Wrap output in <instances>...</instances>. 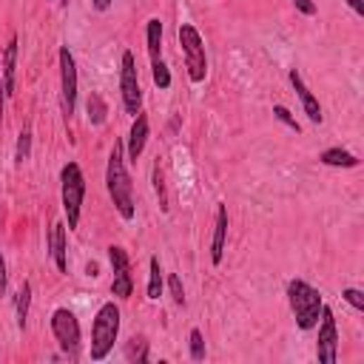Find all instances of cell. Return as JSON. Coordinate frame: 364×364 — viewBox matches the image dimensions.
Wrapping results in <instances>:
<instances>
[{
    "label": "cell",
    "instance_id": "6da1fadb",
    "mask_svg": "<svg viewBox=\"0 0 364 364\" xmlns=\"http://www.w3.org/2000/svg\"><path fill=\"white\" fill-rule=\"evenodd\" d=\"M106 188L108 196L117 208V213L125 222H131L137 216V202H134V188H131V177L125 168V145L123 139H114V149L108 154V165H106Z\"/></svg>",
    "mask_w": 364,
    "mask_h": 364
},
{
    "label": "cell",
    "instance_id": "7a4b0ae2",
    "mask_svg": "<svg viewBox=\"0 0 364 364\" xmlns=\"http://www.w3.org/2000/svg\"><path fill=\"white\" fill-rule=\"evenodd\" d=\"M287 305L296 316V325L299 330H313L319 325V316H322V294L308 284L305 279H290L287 282Z\"/></svg>",
    "mask_w": 364,
    "mask_h": 364
},
{
    "label": "cell",
    "instance_id": "3957f363",
    "mask_svg": "<svg viewBox=\"0 0 364 364\" xmlns=\"http://www.w3.org/2000/svg\"><path fill=\"white\" fill-rule=\"evenodd\" d=\"M60 199H63V213L68 231H75L80 225V211L86 199V177L77 163H65L60 168Z\"/></svg>",
    "mask_w": 364,
    "mask_h": 364
},
{
    "label": "cell",
    "instance_id": "277c9868",
    "mask_svg": "<svg viewBox=\"0 0 364 364\" xmlns=\"http://www.w3.org/2000/svg\"><path fill=\"white\" fill-rule=\"evenodd\" d=\"M177 37H180V49H182V57H185L188 80L194 86L205 83V77H208V54H205V40H202L199 29L194 23H180Z\"/></svg>",
    "mask_w": 364,
    "mask_h": 364
},
{
    "label": "cell",
    "instance_id": "5b68a950",
    "mask_svg": "<svg viewBox=\"0 0 364 364\" xmlns=\"http://www.w3.org/2000/svg\"><path fill=\"white\" fill-rule=\"evenodd\" d=\"M120 336V308L114 302H106L92 325V361H103Z\"/></svg>",
    "mask_w": 364,
    "mask_h": 364
},
{
    "label": "cell",
    "instance_id": "8992f818",
    "mask_svg": "<svg viewBox=\"0 0 364 364\" xmlns=\"http://www.w3.org/2000/svg\"><path fill=\"white\" fill-rule=\"evenodd\" d=\"M57 65H60V108L68 123L77 108V63H75V54L68 51V46H60Z\"/></svg>",
    "mask_w": 364,
    "mask_h": 364
},
{
    "label": "cell",
    "instance_id": "52a82bcc",
    "mask_svg": "<svg viewBox=\"0 0 364 364\" xmlns=\"http://www.w3.org/2000/svg\"><path fill=\"white\" fill-rule=\"evenodd\" d=\"M51 333H54V339H57L60 350H63L68 358H77L83 333H80V322H77V316L71 313L68 308H57V310L51 313Z\"/></svg>",
    "mask_w": 364,
    "mask_h": 364
},
{
    "label": "cell",
    "instance_id": "ba28073f",
    "mask_svg": "<svg viewBox=\"0 0 364 364\" xmlns=\"http://www.w3.org/2000/svg\"><path fill=\"white\" fill-rule=\"evenodd\" d=\"M120 94H123V108L137 117L142 108V89H139V75H137V60L131 51H123L120 63Z\"/></svg>",
    "mask_w": 364,
    "mask_h": 364
},
{
    "label": "cell",
    "instance_id": "9c48e42d",
    "mask_svg": "<svg viewBox=\"0 0 364 364\" xmlns=\"http://www.w3.org/2000/svg\"><path fill=\"white\" fill-rule=\"evenodd\" d=\"M319 336H316V358L319 364H336L339 358V330H336V316L327 305H322L319 316Z\"/></svg>",
    "mask_w": 364,
    "mask_h": 364
},
{
    "label": "cell",
    "instance_id": "30bf717a",
    "mask_svg": "<svg viewBox=\"0 0 364 364\" xmlns=\"http://www.w3.org/2000/svg\"><path fill=\"white\" fill-rule=\"evenodd\" d=\"M108 262H111V270H114V279H111V294L117 299H131L134 294V279H131V259H128V251L123 245H111L108 248Z\"/></svg>",
    "mask_w": 364,
    "mask_h": 364
},
{
    "label": "cell",
    "instance_id": "8fae6325",
    "mask_svg": "<svg viewBox=\"0 0 364 364\" xmlns=\"http://www.w3.org/2000/svg\"><path fill=\"white\" fill-rule=\"evenodd\" d=\"M287 80H290V86H294V92L299 94V103H302V108H305V114H308V120L310 123H322L325 120V114H322V106H319V100H316V94L308 89V83H305V77L299 75V68H290V75H287Z\"/></svg>",
    "mask_w": 364,
    "mask_h": 364
},
{
    "label": "cell",
    "instance_id": "7c38bea8",
    "mask_svg": "<svg viewBox=\"0 0 364 364\" xmlns=\"http://www.w3.org/2000/svg\"><path fill=\"white\" fill-rule=\"evenodd\" d=\"M149 134H151V125H149V117H145L142 111L134 117L131 123V131H128V142H125V157L131 163H137L145 151V142H149Z\"/></svg>",
    "mask_w": 364,
    "mask_h": 364
},
{
    "label": "cell",
    "instance_id": "4fadbf2b",
    "mask_svg": "<svg viewBox=\"0 0 364 364\" xmlns=\"http://www.w3.org/2000/svg\"><path fill=\"white\" fill-rule=\"evenodd\" d=\"M46 242H49V251H51V259H54L57 270L68 273V225L65 222H54Z\"/></svg>",
    "mask_w": 364,
    "mask_h": 364
},
{
    "label": "cell",
    "instance_id": "5bb4252c",
    "mask_svg": "<svg viewBox=\"0 0 364 364\" xmlns=\"http://www.w3.org/2000/svg\"><path fill=\"white\" fill-rule=\"evenodd\" d=\"M225 242H228V205L220 202V208H216V222H213V239H211V262L213 265H222Z\"/></svg>",
    "mask_w": 364,
    "mask_h": 364
},
{
    "label": "cell",
    "instance_id": "9a60e30c",
    "mask_svg": "<svg viewBox=\"0 0 364 364\" xmlns=\"http://www.w3.org/2000/svg\"><path fill=\"white\" fill-rule=\"evenodd\" d=\"M15 77H18V37H12L6 43V49H4V86H6V97H12L15 89H18Z\"/></svg>",
    "mask_w": 364,
    "mask_h": 364
},
{
    "label": "cell",
    "instance_id": "2e32d148",
    "mask_svg": "<svg viewBox=\"0 0 364 364\" xmlns=\"http://www.w3.org/2000/svg\"><path fill=\"white\" fill-rule=\"evenodd\" d=\"M319 163L327 168H358V157L344 149H327L319 154Z\"/></svg>",
    "mask_w": 364,
    "mask_h": 364
},
{
    "label": "cell",
    "instance_id": "e0dca14e",
    "mask_svg": "<svg viewBox=\"0 0 364 364\" xmlns=\"http://www.w3.org/2000/svg\"><path fill=\"white\" fill-rule=\"evenodd\" d=\"M145 43H149V57L151 63L163 57V20L151 18L149 26H145Z\"/></svg>",
    "mask_w": 364,
    "mask_h": 364
},
{
    "label": "cell",
    "instance_id": "ac0fdd59",
    "mask_svg": "<svg viewBox=\"0 0 364 364\" xmlns=\"http://www.w3.org/2000/svg\"><path fill=\"white\" fill-rule=\"evenodd\" d=\"M29 305H32V284L23 282L20 290L15 294V316H18V327L26 330V322H29Z\"/></svg>",
    "mask_w": 364,
    "mask_h": 364
},
{
    "label": "cell",
    "instance_id": "d6986e66",
    "mask_svg": "<svg viewBox=\"0 0 364 364\" xmlns=\"http://www.w3.org/2000/svg\"><path fill=\"white\" fill-rule=\"evenodd\" d=\"M86 111H89V123H92V125H103V123H106V117H108V106H106V100H103L97 92H92V94H89Z\"/></svg>",
    "mask_w": 364,
    "mask_h": 364
},
{
    "label": "cell",
    "instance_id": "ffe728a7",
    "mask_svg": "<svg viewBox=\"0 0 364 364\" xmlns=\"http://www.w3.org/2000/svg\"><path fill=\"white\" fill-rule=\"evenodd\" d=\"M151 273H149V299L157 302L163 296V268H160V256H151L149 262Z\"/></svg>",
    "mask_w": 364,
    "mask_h": 364
},
{
    "label": "cell",
    "instance_id": "44dd1931",
    "mask_svg": "<svg viewBox=\"0 0 364 364\" xmlns=\"http://www.w3.org/2000/svg\"><path fill=\"white\" fill-rule=\"evenodd\" d=\"M29 157H32V128H23V131L18 134L15 163H18V165H23V163H29Z\"/></svg>",
    "mask_w": 364,
    "mask_h": 364
},
{
    "label": "cell",
    "instance_id": "7402d4cb",
    "mask_svg": "<svg viewBox=\"0 0 364 364\" xmlns=\"http://www.w3.org/2000/svg\"><path fill=\"white\" fill-rule=\"evenodd\" d=\"M151 77H154V86H157L160 92L171 89V71H168V65L163 63V57L151 63Z\"/></svg>",
    "mask_w": 364,
    "mask_h": 364
},
{
    "label": "cell",
    "instance_id": "603a6c76",
    "mask_svg": "<svg viewBox=\"0 0 364 364\" xmlns=\"http://www.w3.org/2000/svg\"><path fill=\"white\" fill-rule=\"evenodd\" d=\"M125 356L131 361H149V341L145 339H131L125 347Z\"/></svg>",
    "mask_w": 364,
    "mask_h": 364
},
{
    "label": "cell",
    "instance_id": "cb8c5ba5",
    "mask_svg": "<svg viewBox=\"0 0 364 364\" xmlns=\"http://www.w3.org/2000/svg\"><path fill=\"white\" fill-rule=\"evenodd\" d=\"M188 347H191V358H194V361H202V358H205V336H202V330H199V327H194V330H191V336H188Z\"/></svg>",
    "mask_w": 364,
    "mask_h": 364
},
{
    "label": "cell",
    "instance_id": "d4e9b609",
    "mask_svg": "<svg viewBox=\"0 0 364 364\" xmlns=\"http://www.w3.org/2000/svg\"><path fill=\"white\" fill-rule=\"evenodd\" d=\"M151 180H154V194H157V199H160V208L168 211V194H165V182H163V168H160V163L154 165Z\"/></svg>",
    "mask_w": 364,
    "mask_h": 364
},
{
    "label": "cell",
    "instance_id": "484cf974",
    "mask_svg": "<svg viewBox=\"0 0 364 364\" xmlns=\"http://www.w3.org/2000/svg\"><path fill=\"white\" fill-rule=\"evenodd\" d=\"M168 294H171V299H174V305H185V287H182V279L177 276V273H171L168 276Z\"/></svg>",
    "mask_w": 364,
    "mask_h": 364
},
{
    "label": "cell",
    "instance_id": "4316f807",
    "mask_svg": "<svg viewBox=\"0 0 364 364\" xmlns=\"http://www.w3.org/2000/svg\"><path fill=\"white\" fill-rule=\"evenodd\" d=\"M341 299H344L353 310H358V313L364 310V294H361V290H356V287H344V290H341Z\"/></svg>",
    "mask_w": 364,
    "mask_h": 364
},
{
    "label": "cell",
    "instance_id": "83f0119b",
    "mask_svg": "<svg viewBox=\"0 0 364 364\" xmlns=\"http://www.w3.org/2000/svg\"><path fill=\"white\" fill-rule=\"evenodd\" d=\"M273 117H276L279 123H284V125H287L290 131H296V134L302 131V128H299V123H296V117H294V114H290V111H287L284 106H273Z\"/></svg>",
    "mask_w": 364,
    "mask_h": 364
},
{
    "label": "cell",
    "instance_id": "f1b7e54d",
    "mask_svg": "<svg viewBox=\"0 0 364 364\" xmlns=\"http://www.w3.org/2000/svg\"><path fill=\"white\" fill-rule=\"evenodd\" d=\"M294 6H296L302 15H308V18L316 15V4H313V0H294Z\"/></svg>",
    "mask_w": 364,
    "mask_h": 364
},
{
    "label": "cell",
    "instance_id": "f546056e",
    "mask_svg": "<svg viewBox=\"0 0 364 364\" xmlns=\"http://www.w3.org/2000/svg\"><path fill=\"white\" fill-rule=\"evenodd\" d=\"M0 296H6V259H4V251H0Z\"/></svg>",
    "mask_w": 364,
    "mask_h": 364
},
{
    "label": "cell",
    "instance_id": "4dcf8cb0",
    "mask_svg": "<svg viewBox=\"0 0 364 364\" xmlns=\"http://www.w3.org/2000/svg\"><path fill=\"white\" fill-rule=\"evenodd\" d=\"M344 4H347L358 18H364V0H344Z\"/></svg>",
    "mask_w": 364,
    "mask_h": 364
},
{
    "label": "cell",
    "instance_id": "1f68e13d",
    "mask_svg": "<svg viewBox=\"0 0 364 364\" xmlns=\"http://www.w3.org/2000/svg\"><path fill=\"white\" fill-rule=\"evenodd\" d=\"M92 9L94 12H108L111 9V0H92Z\"/></svg>",
    "mask_w": 364,
    "mask_h": 364
},
{
    "label": "cell",
    "instance_id": "d6a6232c",
    "mask_svg": "<svg viewBox=\"0 0 364 364\" xmlns=\"http://www.w3.org/2000/svg\"><path fill=\"white\" fill-rule=\"evenodd\" d=\"M4 106H6V86H4V77H0V120H4Z\"/></svg>",
    "mask_w": 364,
    "mask_h": 364
}]
</instances>
